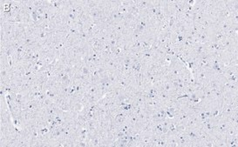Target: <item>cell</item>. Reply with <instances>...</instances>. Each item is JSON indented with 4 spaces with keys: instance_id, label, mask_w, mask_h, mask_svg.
<instances>
[{
    "instance_id": "6da1fadb",
    "label": "cell",
    "mask_w": 238,
    "mask_h": 147,
    "mask_svg": "<svg viewBox=\"0 0 238 147\" xmlns=\"http://www.w3.org/2000/svg\"><path fill=\"white\" fill-rule=\"evenodd\" d=\"M232 25V23L230 22V20H223L221 21V22H219L216 26H217V28L219 30H221L223 32H227L228 30L229 29V27L231 26Z\"/></svg>"
},
{
    "instance_id": "7a4b0ae2",
    "label": "cell",
    "mask_w": 238,
    "mask_h": 147,
    "mask_svg": "<svg viewBox=\"0 0 238 147\" xmlns=\"http://www.w3.org/2000/svg\"><path fill=\"white\" fill-rule=\"evenodd\" d=\"M225 134H226V137H238V128H235V127L229 125V127L225 132Z\"/></svg>"
},
{
    "instance_id": "3957f363",
    "label": "cell",
    "mask_w": 238,
    "mask_h": 147,
    "mask_svg": "<svg viewBox=\"0 0 238 147\" xmlns=\"http://www.w3.org/2000/svg\"><path fill=\"white\" fill-rule=\"evenodd\" d=\"M237 144H238L237 137H226V146L227 147L237 146Z\"/></svg>"
}]
</instances>
